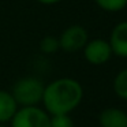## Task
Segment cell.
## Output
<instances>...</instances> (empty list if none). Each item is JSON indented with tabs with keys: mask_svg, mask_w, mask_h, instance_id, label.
Listing matches in <instances>:
<instances>
[{
	"mask_svg": "<svg viewBox=\"0 0 127 127\" xmlns=\"http://www.w3.org/2000/svg\"><path fill=\"white\" fill-rule=\"evenodd\" d=\"M82 51L86 62L93 66H102L107 62H109L111 58L113 56L109 42H108V40L104 38L89 40Z\"/></svg>",
	"mask_w": 127,
	"mask_h": 127,
	"instance_id": "cell-5",
	"label": "cell"
},
{
	"mask_svg": "<svg viewBox=\"0 0 127 127\" xmlns=\"http://www.w3.org/2000/svg\"><path fill=\"white\" fill-rule=\"evenodd\" d=\"M38 48L44 55H53L60 49L59 45V38L55 36H45L41 38L38 44Z\"/></svg>",
	"mask_w": 127,
	"mask_h": 127,
	"instance_id": "cell-10",
	"label": "cell"
},
{
	"mask_svg": "<svg viewBox=\"0 0 127 127\" xmlns=\"http://www.w3.org/2000/svg\"><path fill=\"white\" fill-rule=\"evenodd\" d=\"M88 41H89L88 30L81 25H71L68 28H66L59 37L60 49L70 53L83 49V47L86 45Z\"/></svg>",
	"mask_w": 127,
	"mask_h": 127,
	"instance_id": "cell-4",
	"label": "cell"
},
{
	"mask_svg": "<svg viewBox=\"0 0 127 127\" xmlns=\"http://www.w3.org/2000/svg\"><path fill=\"white\" fill-rule=\"evenodd\" d=\"M44 88L45 83L40 78L29 75L15 81L10 92L19 107H32L41 104Z\"/></svg>",
	"mask_w": 127,
	"mask_h": 127,
	"instance_id": "cell-2",
	"label": "cell"
},
{
	"mask_svg": "<svg viewBox=\"0 0 127 127\" xmlns=\"http://www.w3.org/2000/svg\"><path fill=\"white\" fill-rule=\"evenodd\" d=\"M94 3L107 12H119L127 7V0H94Z\"/></svg>",
	"mask_w": 127,
	"mask_h": 127,
	"instance_id": "cell-11",
	"label": "cell"
},
{
	"mask_svg": "<svg viewBox=\"0 0 127 127\" xmlns=\"http://www.w3.org/2000/svg\"><path fill=\"white\" fill-rule=\"evenodd\" d=\"M0 127H10V126H7L6 123H0Z\"/></svg>",
	"mask_w": 127,
	"mask_h": 127,
	"instance_id": "cell-14",
	"label": "cell"
},
{
	"mask_svg": "<svg viewBox=\"0 0 127 127\" xmlns=\"http://www.w3.org/2000/svg\"><path fill=\"white\" fill-rule=\"evenodd\" d=\"M108 42L115 56L127 58V21L119 22L113 26Z\"/></svg>",
	"mask_w": 127,
	"mask_h": 127,
	"instance_id": "cell-6",
	"label": "cell"
},
{
	"mask_svg": "<svg viewBox=\"0 0 127 127\" xmlns=\"http://www.w3.org/2000/svg\"><path fill=\"white\" fill-rule=\"evenodd\" d=\"M51 115L38 105L19 107L12 119L10 127H49Z\"/></svg>",
	"mask_w": 127,
	"mask_h": 127,
	"instance_id": "cell-3",
	"label": "cell"
},
{
	"mask_svg": "<svg viewBox=\"0 0 127 127\" xmlns=\"http://www.w3.org/2000/svg\"><path fill=\"white\" fill-rule=\"evenodd\" d=\"M83 98V88L81 82L70 77H63L49 82L44 88L42 108L49 115L71 113Z\"/></svg>",
	"mask_w": 127,
	"mask_h": 127,
	"instance_id": "cell-1",
	"label": "cell"
},
{
	"mask_svg": "<svg viewBox=\"0 0 127 127\" xmlns=\"http://www.w3.org/2000/svg\"><path fill=\"white\" fill-rule=\"evenodd\" d=\"M113 92L119 98L127 101V68L119 71L113 78Z\"/></svg>",
	"mask_w": 127,
	"mask_h": 127,
	"instance_id": "cell-9",
	"label": "cell"
},
{
	"mask_svg": "<svg viewBox=\"0 0 127 127\" xmlns=\"http://www.w3.org/2000/svg\"><path fill=\"white\" fill-rule=\"evenodd\" d=\"M18 108L19 105L17 104L11 92L0 89V123H10Z\"/></svg>",
	"mask_w": 127,
	"mask_h": 127,
	"instance_id": "cell-8",
	"label": "cell"
},
{
	"mask_svg": "<svg viewBox=\"0 0 127 127\" xmlns=\"http://www.w3.org/2000/svg\"><path fill=\"white\" fill-rule=\"evenodd\" d=\"M100 127H127V112L116 107L101 111L98 116Z\"/></svg>",
	"mask_w": 127,
	"mask_h": 127,
	"instance_id": "cell-7",
	"label": "cell"
},
{
	"mask_svg": "<svg viewBox=\"0 0 127 127\" xmlns=\"http://www.w3.org/2000/svg\"><path fill=\"white\" fill-rule=\"evenodd\" d=\"M49 127H75V124L70 113H62V115H51Z\"/></svg>",
	"mask_w": 127,
	"mask_h": 127,
	"instance_id": "cell-12",
	"label": "cell"
},
{
	"mask_svg": "<svg viewBox=\"0 0 127 127\" xmlns=\"http://www.w3.org/2000/svg\"><path fill=\"white\" fill-rule=\"evenodd\" d=\"M36 1L40 4H44V6H53V4L60 3L62 0H36Z\"/></svg>",
	"mask_w": 127,
	"mask_h": 127,
	"instance_id": "cell-13",
	"label": "cell"
}]
</instances>
